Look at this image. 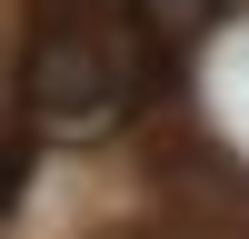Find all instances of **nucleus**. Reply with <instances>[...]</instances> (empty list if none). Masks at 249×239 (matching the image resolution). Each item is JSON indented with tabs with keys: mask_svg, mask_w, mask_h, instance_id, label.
I'll use <instances>...</instances> for the list:
<instances>
[{
	"mask_svg": "<svg viewBox=\"0 0 249 239\" xmlns=\"http://www.w3.org/2000/svg\"><path fill=\"white\" fill-rule=\"evenodd\" d=\"M120 20L140 30L150 60H179L199 30H219V0H120Z\"/></svg>",
	"mask_w": 249,
	"mask_h": 239,
	"instance_id": "obj_2",
	"label": "nucleus"
},
{
	"mask_svg": "<svg viewBox=\"0 0 249 239\" xmlns=\"http://www.w3.org/2000/svg\"><path fill=\"white\" fill-rule=\"evenodd\" d=\"M150 80H160V60L140 50L120 0H40L30 10V60H20L30 120H50V130H110V120L140 110Z\"/></svg>",
	"mask_w": 249,
	"mask_h": 239,
	"instance_id": "obj_1",
	"label": "nucleus"
},
{
	"mask_svg": "<svg viewBox=\"0 0 249 239\" xmlns=\"http://www.w3.org/2000/svg\"><path fill=\"white\" fill-rule=\"evenodd\" d=\"M30 189V139H0V209Z\"/></svg>",
	"mask_w": 249,
	"mask_h": 239,
	"instance_id": "obj_3",
	"label": "nucleus"
}]
</instances>
